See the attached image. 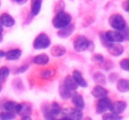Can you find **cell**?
<instances>
[{
    "label": "cell",
    "mask_w": 129,
    "mask_h": 120,
    "mask_svg": "<svg viewBox=\"0 0 129 120\" xmlns=\"http://www.w3.org/2000/svg\"><path fill=\"white\" fill-rule=\"evenodd\" d=\"M70 99H71V102H73V104H74V107L75 108L80 109V110H83L85 108V101H84L83 96L80 95L79 93H77V92L73 93Z\"/></svg>",
    "instance_id": "10"
},
{
    "label": "cell",
    "mask_w": 129,
    "mask_h": 120,
    "mask_svg": "<svg viewBox=\"0 0 129 120\" xmlns=\"http://www.w3.org/2000/svg\"><path fill=\"white\" fill-rule=\"evenodd\" d=\"M51 44V41L50 38L44 33H41L40 35L36 36V39L33 42V48L36 50H41V49H47L50 47Z\"/></svg>",
    "instance_id": "2"
},
{
    "label": "cell",
    "mask_w": 129,
    "mask_h": 120,
    "mask_svg": "<svg viewBox=\"0 0 129 120\" xmlns=\"http://www.w3.org/2000/svg\"><path fill=\"white\" fill-rule=\"evenodd\" d=\"M0 22L6 27H11L15 25V19H14L10 15H8V14H2V15L0 16Z\"/></svg>",
    "instance_id": "15"
},
{
    "label": "cell",
    "mask_w": 129,
    "mask_h": 120,
    "mask_svg": "<svg viewBox=\"0 0 129 120\" xmlns=\"http://www.w3.org/2000/svg\"><path fill=\"white\" fill-rule=\"evenodd\" d=\"M109 94V91H108L105 87H103L102 85H95L92 89V95L96 99L103 98V96H108Z\"/></svg>",
    "instance_id": "12"
},
{
    "label": "cell",
    "mask_w": 129,
    "mask_h": 120,
    "mask_svg": "<svg viewBox=\"0 0 129 120\" xmlns=\"http://www.w3.org/2000/svg\"><path fill=\"white\" fill-rule=\"evenodd\" d=\"M59 94H60V98L62 99V100H68V99L71 98V91L70 89H68L66 86L62 84L60 86V88H59Z\"/></svg>",
    "instance_id": "23"
},
{
    "label": "cell",
    "mask_w": 129,
    "mask_h": 120,
    "mask_svg": "<svg viewBox=\"0 0 129 120\" xmlns=\"http://www.w3.org/2000/svg\"><path fill=\"white\" fill-rule=\"evenodd\" d=\"M15 117H16V114L10 111L0 112V120H14Z\"/></svg>",
    "instance_id": "27"
},
{
    "label": "cell",
    "mask_w": 129,
    "mask_h": 120,
    "mask_svg": "<svg viewBox=\"0 0 129 120\" xmlns=\"http://www.w3.org/2000/svg\"><path fill=\"white\" fill-rule=\"evenodd\" d=\"M8 76H9V69L7 67H1L0 68V84L4 83Z\"/></svg>",
    "instance_id": "28"
},
{
    "label": "cell",
    "mask_w": 129,
    "mask_h": 120,
    "mask_svg": "<svg viewBox=\"0 0 129 120\" xmlns=\"http://www.w3.org/2000/svg\"><path fill=\"white\" fill-rule=\"evenodd\" d=\"M102 120H122V117L114 112H108V113H103Z\"/></svg>",
    "instance_id": "26"
},
{
    "label": "cell",
    "mask_w": 129,
    "mask_h": 120,
    "mask_svg": "<svg viewBox=\"0 0 129 120\" xmlns=\"http://www.w3.org/2000/svg\"><path fill=\"white\" fill-rule=\"evenodd\" d=\"M63 85L67 87L68 89H70L71 92H75L78 88V85L76 83V80L74 79L73 76H67L63 80Z\"/></svg>",
    "instance_id": "14"
},
{
    "label": "cell",
    "mask_w": 129,
    "mask_h": 120,
    "mask_svg": "<svg viewBox=\"0 0 129 120\" xmlns=\"http://www.w3.org/2000/svg\"><path fill=\"white\" fill-rule=\"evenodd\" d=\"M117 89L119 92H122V93H126V92H129V80L128 79H119L117 82Z\"/></svg>",
    "instance_id": "18"
},
{
    "label": "cell",
    "mask_w": 129,
    "mask_h": 120,
    "mask_svg": "<svg viewBox=\"0 0 129 120\" xmlns=\"http://www.w3.org/2000/svg\"><path fill=\"white\" fill-rule=\"evenodd\" d=\"M93 61L98 62V64H102V62L104 61V58H103V56H101V54H94L93 56Z\"/></svg>",
    "instance_id": "31"
},
{
    "label": "cell",
    "mask_w": 129,
    "mask_h": 120,
    "mask_svg": "<svg viewBox=\"0 0 129 120\" xmlns=\"http://www.w3.org/2000/svg\"><path fill=\"white\" fill-rule=\"evenodd\" d=\"M17 105L18 103L15 102V101H6L4 104V108L6 111H10V112H14L16 113V109H17Z\"/></svg>",
    "instance_id": "25"
},
{
    "label": "cell",
    "mask_w": 129,
    "mask_h": 120,
    "mask_svg": "<svg viewBox=\"0 0 129 120\" xmlns=\"http://www.w3.org/2000/svg\"><path fill=\"white\" fill-rule=\"evenodd\" d=\"M2 91V86H1V84H0V92Z\"/></svg>",
    "instance_id": "40"
},
{
    "label": "cell",
    "mask_w": 129,
    "mask_h": 120,
    "mask_svg": "<svg viewBox=\"0 0 129 120\" xmlns=\"http://www.w3.org/2000/svg\"><path fill=\"white\" fill-rule=\"evenodd\" d=\"M80 120H92V118H89V117H83Z\"/></svg>",
    "instance_id": "37"
},
{
    "label": "cell",
    "mask_w": 129,
    "mask_h": 120,
    "mask_svg": "<svg viewBox=\"0 0 129 120\" xmlns=\"http://www.w3.org/2000/svg\"><path fill=\"white\" fill-rule=\"evenodd\" d=\"M54 76H56V70H54L53 68L44 69V70H42L40 74V77L42 78V79H47V80L53 78Z\"/></svg>",
    "instance_id": "19"
},
{
    "label": "cell",
    "mask_w": 129,
    "mask_h": 120,
    "mask_svg": "<svg viewBox=\"0 0 129 120\" xmlns=\"http://www.w3.org/2000/svg\"><path fill=\"white\" fill-rule=\"evenodd\" d=\"M74 29H75V26L69 24V25H67V26L62 27V28H60V31L58 32V35L60 36V38H68V36H70L71 34H73Z\"/></svg>",
    "instance_id": "16"
},
{
    "label": "cell",
    "mask_w": 129,
    "mask_h": 120,
    "mask_svg": "<svg viewBox=\"0 0 129 120\" xmlns=\"http://www.w3.org/2000/svg\"><path fill=\"white\" fill-rule=\"evenodd\" d=\"M20 120H32V118L29 116H25V117H22V119Z\"/></svg>",
    "instance_id": "36"
},
{
    "label": "cell",
    "mask_w": 129,
    "mask_h": 120,
    "mask_svg": "<svg viewBox=\"0 0 129 120\" xmlns=\"http://www.w3.org/2000/svg\"><path fill=\"white\" fill-rule=\"evenodd\" d=\"M107 48L109 53L114 57H119L123 53V47L121 44H119V43H110Z\"/></svg>",
    "instance_id": "11"
},
{
    "label": "cell",
    "mask_w": 129,
    "mask_h": 120,
    "mask_svg": "<svg viewBox=\"0 0 129 120\" xmlns=\"http://www.w3.org/2000/svg\"><path fill=\"white\" fill-rule=\"evenodd\" d=\"M89 44H91V42L83 35L77 36L75 39V41H74V48H75V50L77 52H82L87 50L89 48Z\"/></svg>",
    "instance_id": "5"
},
{
    "label": "cell",
    "mask_w": 129,
    "mask_h": 120,
    "mask_svg": "<svg viewBox=\"0 0 129 120\" xmlns=\"http://www.w3.org/2000/svg\"><path fill=\"white\" fill-rule=\"evenodd\" d=\"M13 1L17 2V4H19V5H23V4H25V2H26L27 0H13Z\"/></svg>",
    "instance_id": "35"
},
{
    "label": "cell",
    "mask_w": 129,
    "mask_h": 120,
    "mask_svg": "<svg viewBox=\"0 0 129 120\" xmlns=\"http://www.w3.org/2000/svg\"><path fill=\"white\" fill-rule=\"evenodd\" d=\"M61 113L63 114V117H67L70 120H80L83 118V112L80 109H73V108H67L61 111Z\"/></svg>",
    "instance_id": "6"
},
{
    "label": "cell",
    "mask_w": 129,
    "mask_h": 120,
    "mask_svg": "<svg viewBox=\"0 0 129 120\" xmlns=\"http://www.w3.org/2000/svg\"><path fill=\"white\" fill-rule=\"evenodd\" d=\"M41 6H42V0H32L31 4V11L32 15L36 16L41 10Z\"/></svg>",
    "instance_id": "20"
},
{
    "label": "cell",
    "mask_w": 129,
    "mask_h": 120,
    "mask_svg": "<svg viewBox=\"0 0 129 120\" xmlns=\"http://www.w3.org/2000/svg\"><path fill=\"white\" fill-rule=\"evenodd\" d=\"M93 79L98 85H102V86L103 85H105V83H107V78H105L104 74L100 73V71H98V73L94 74Z\"/></svg>",
    "instance_id": "24"
},
{
    "label": "cell",
    "mask_w": 129,
    "mask_h": 120,
    "mask_svg": "<svg viewBox=\"0 0 129 120\" xmlns=\"http://www.w3.org/2000/svg\"><path fill=\"white\" fill-rule=\"evenodd\" d=\"M33 62L35 65H41V66H43V65H47L48 62H49V57L47 56V54H39V56L34 57L33 58Z\"/></svg>",
    "instance_id": "22"
},
{
    "label": "cell",
    "mask_w": 129,
    "mask_h": 120,
    "mask_svg": "<svg viewBox=\"0 0 129 120\" xmlns=\"http://www.w3.org/2000/svg\"><path fill=\"white\" fill-rule=\"evenodd\" d=\"M71 22V16L68 13H64V11H59L56 16H54L53 20H52V24L56 28H62V27L69 25Z\"/></svg>",
    "instance_id": "1"
},
{
    "label": "cell",
    "mask_w": 129,
    "mask_h": 120,
    "mask_svg": "<svg viewBox=\"0 0 129 120\" xmlns=\"http://www.w3.org/2000/svg\"><path fill=\"white\" fill-rule=\"evenodd\" d=\"M50 110L52 111V113L54 114V116H58V114L61 113V111H62V109L60 108V105L58 104V103H52L51 107H50Z\"/></svg>",
    "instance_id": "29"
},
{
    "label": "cell",
    "mask_w": 129,
    "mask_h": 120,
    "mask_svg": "<svg viewBox=\"0 0 129 120\" xmlns=\"http://www.w3.org/2000/svg\"><path fill=\"white\" fill-rule=\"evenodd\" d=\"M105 36H107L108 41L111 43H120L122 41H125V38H123L122 33L120 31H109L105 33Z\"/></svg>",
    "instance_id": "7"
},
{
    "label": "cell",
    "mask_w": 129,
    "mask_h": 120,
    "mask_svg": "<svg viewBox=\"0 0 129 120\" xmlns=\"http://www.w3.org/2000/svg\"><path fill=\"white\" fill-rule=\"evenodd\" d=\"M22 56V51L19 49H13V50H9L8 52H6V59L7 60H17L20 58Z\"/></svg>",
    "instance_id": "17"
},
{
    "label": "cell",
    "mask_w": 129,
    "mask_h": 120,
    "mask_svg": "<svg viewBox=\"0 0 129 120\" xmlns=\"http://www.w3.org/2000/svg\"><path fill=\"white\" fill-rule=\"evenodd\" d=\"M120 67L121 69L126 71H129V59H122L120 61Z\"/></svg>",
    "instance_id": "30"
},
{
    "label": "cell",
    "mask_w": 129,
    "mask_h": 120,
    "mask_svg": "<svg viewBox=\"0 0 129 120\" xmlns=\"http://www.w3.org/2000/svg\"><path fill=\"white\" fill-rule=\"evenodd\" d=\"M109 24L111 25L112 28L117 29V31H122L126 27V20L121 15L116 14V15H112L111 17H110Z\"/></svg>",
    "instance_id": "3"
},
{
    "label": "cell",
    "mask_w": 129,
    "mask_h": 120,
    "mask_svg": "<svg viewBox=\"0 0 129 120\" xmlns=\"http://www.w3.org/2000/svg\"><path fill=\"white\" fill-rule=\"evenodd\" d=\"M2 31H4V25H2L1 22H0V42L2 41Z\"/></svg>",
    "instance_id": "34"
},
{
    "label": "cell",
    "mask_w": 129,
    "mask_h": 120,
    "mask_svg": "<svg viewBox=\"0 0 129 120\" xmlns=\"http://www.w3.org/2000/svg\"><path fill=\"white\" fill-rule=\"evenodd\" d=\"M5 56H6V52L0 51V57H5Z\"/></svg>",
    "instance_id": "39"
},
{
    "label": "cell",
    "mask_w": 129,
    "mask_h": 120,
    "mask_svg": "<svg viewBox=\"0 0 129 120\" xmlns=\"http://www.w3.org/2000/svg\"><path fill=\"white\" fill-rule=\"evenodd\" d=\"M111 100H110L108 96H103V98H100L96 103V113L103 114L110 110V107H111Z\"/></svg>",
    "instance_id": "4"
},
{
    "label": "cell",
    "mask_w": 129,
    "mask_h": 120,
    "mask_svg": "<svg viewBox=\"0 0 129 120\" xmlns=\"http://www.w3.org/2000/svg\"><path fill=\"white\" fill-rule=\"evenodd\" d=\"M66 53V48L62 45H54L51 49V54L53 57H62Z\"/></svg>",
    "instance_id": "21"
},
{
    "label": "cell",
    "mask_w": 129,
    "mask_h": 120,
    "mask_svg": "<svg viewBox=\"0 0 129 120\" xmlns=\"http://www.w3.org/2000/svg\"><path fill=\"white\" fill-rule=\"evenodd\" d=\"M26 69H27V66H26V65H25V66H22V68H18V69H17V70H16V71H15V73H16V74H19V73H23V71H25V70H26Z\"/></svg>",
    "instance_id": "33"
},
{
    "label": "cell",
    "mask_w": 129,
    "mask_h": 120,
    "mask_svg": "<svg viewBox=\"0 0 129 120\" xmlns=\"http://www.w3.org/2000/svg\"><path fill=\"white\" fill-rule=\"evenodd\" d=\"M127 108V103L125 101H116V102L111 103V107H110V111L114 112L117 114H121Z\"/></svg>",
    "instance_id": "9"
},
{
    "label": "cell",
    "mask_w": 129,
    "mask_h": 120,
    "mask_svg": "<svg viewBox=\"0 0 129 120\" xmlns=\"http://www.w3.org/2000/svg\"><path fill=\"white\" fill-rule=\"evenodd\" d=\"M122 8L125 9L126 11H129V0H126V1H123V4H122Z\"/></svg>",
    "instance_id": "32"
},
{
    "label": "cell",
    "mask_w": 129,
    "mask_h": 120,
    "mask_svg": "<svg viewBox=\"0 0 129 120\" xmlns=\"http://www.w3.org/2000/svg\"><path fill=\"white\" fill-rule=\"evenodd\" d=\"M74 77V79L76 80V83H77L78 86L80 87H87V82L85 80V78L83 77L82 73H80L79 70H74L73 71V75H71Z\"/></svg>",
    "instance_id": "13"
},
{
    "label": "cell",
    "mask_w": 129,
    "mask_h": 120,
    "mask_svg": "<svg viewBox=\"0 0 129 120\" xmlns=\"http://www.w3.org/2000/svg\"><path fill=\"white\" fill-rule=\"evenodd\" d=\"M56 120H70V119L67 118V117H62V118H60V119H56Z\"/></svg>",
    "instance_id": "38"
},
{
    "label": "cell",
    "mask_w": 129,
    "mask_h": 120,
    "mask_svg": "<svg viewBox=\"0 0 129 120\" xmlns=\"http://www.w3.org/2000/svg\"><path fill=\"white\" fill-rule=\"evenodd\" d=\"M32 105L29 103L23 102V103H18L17 109H16V113L19 114L20 117H25V116H31L32 113Z\"/></svg>",
    "instance_id": "8"
}]
</instances>
